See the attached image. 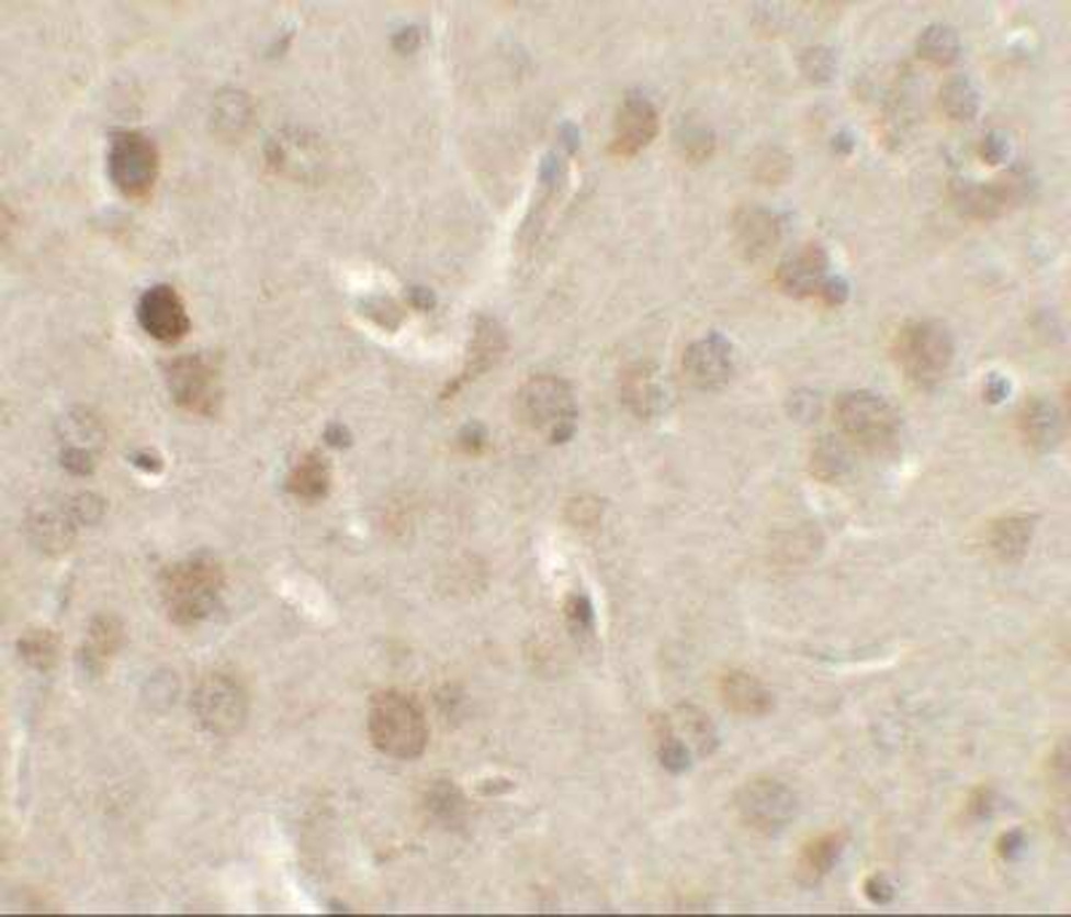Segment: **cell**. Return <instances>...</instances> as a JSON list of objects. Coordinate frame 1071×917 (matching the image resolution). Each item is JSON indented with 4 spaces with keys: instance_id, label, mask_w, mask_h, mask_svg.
Segmentation results:
<instances>
[{
    "instance_id": "10",
    "label": "cell",
    "mask_w": 1071,
    "mask_h": 917,
    "mask_svg": "<svg viewBox=\"0 0 1071 917\" xmlns=\"http://www.w3.org/2000/svg\"><path fill=\"white\" fill-rule=\"evenodd\" d=\"M1028 191V175L1021 169L1002 175L994 183L978 186V183H954L951 197L954 204L961 215L972 217V221H994L1004 215L1010 206H1015Z\"/></svg>"
},
{
    "instance_id": "34",
    "label": "cell",
    "mask_w": 1071,
    "mask_h": 917,
    "mask_svg": "<svg viewBox=\"0 0 1071 917\" xmlns=\"http://www.w3.org/2000/svg\"><path fill=\"white\" fill-rule=\"evenodd\" d=\"M600 513L602 505L598 500H589V496L568 502V521L574 526H595L600 521Z\"/></svg>"
},
{
    "instance_id": "36",
    "label": "cell",
    "mask_w": 1071,
    "mask_h": 917,
    "mask_svg": "<svg viewBox=\"0 0 1071 917\" xmlns=\"http://www.w3.org/2000/svg\"><path fill=\"white\" fill-rule=\"evenodd\" d=\"M565 615H568L571 625H574V628H579V630H589L595 623L593 604H589V601L584 596H576V593L568 601H565Z\"/></svg>"
},
{
    "instance_id": "4",
    "label": "cell",
    "mask_w": 1071,
    "mask_h": 917,
    "mask_svg": "<svg viewBox=\"0 0 1071 917\" xmlns=\"http://www.w3.org/2000/svg\"><path fill=\"white\" fill-rule=\"evenodd\" d=\"M517 416L531 433L565 443L576 433V400L557 376H533L517 392Z\"/></svg>"
},
{
    "instance_id": "41",
    "label": "cell",
    "mask_w": 1071,
    "mask_h": 917,
    "mask_svg": "<svg viewBox=\"0 0 1071 917\" xmlns=\"http://www.w3.org/2000/svg\"><path fill=\"white\" fill-rule=\"evenodd\" d=\"M485 429L480 427V424H469V427L461 429V435H459V446L464 448L466 454H480L485 448Z\"/></svg>"
},
{
    "instance_id": "25",
    "label": "cell",
    "mask_w": 1071,
    "mask_h": 917,
    "mask_svg": "<svg viewBox=\"0 0 1071 917\" xmlns=\"http://www.w3.org/2000/svg\"><path fill=\"white\" fill-rule=\"evenodd\" d=\"M673 719V716H669ZM673 725L678 727L680 733L689 735V743L697 749L699 757H710L718 749V730L715 725L710 722V716L704 712H699L697 706H680L678 708V722L673 719Z\"/></svg>"
},
{
    "instance_id": "27",
    "label": "cell",
    "mask_w": 1071,
    "mask_h": 917,
    "mask_svg": "<svg viewBox=\"0 0 1071 917\" xmlns=\"http://www.w3.org/2000/svg\"><path fill=\"white\" fill-rule=\"evenodd\" d=\"M675 145H678L680 156H684L686 161H704L713 156L715 137L704 124L689 121V124H684L678 132H675Z\"/></svg>"
},
{
    "instance_id": "18",
    "label": "cell",
    "mask_w": 1071,
    "mask_h": 917,
    "mask_svg": "<svg viewBox=\"0 0 1071 917\" xmlns=\"http://www.w3.org/2000/svg\"><path fill=\"white\" fill-rule=\"evenodd\" d=\"M1018 433L1028 448L1048 454L1061 443L1063 418L1050 400L1028 398L1018 411Z\"/></svg>"
},
{
    "instance_id": "7",
    "label": "cell",
    "mask_w": 1071,
    "mask_h": 917,
    "mask_svg": "<svg viewBox=\"0 0 1071 917\" xmlns=\"http://www.w3.org/2000/svg\"><path fill=\"white\" fill-rule=\"evenodd\" d=\"M734 805L740 821L766 837L780 835L799 810V799H796L793 789L785 786L777 779H766V775L747 781L736 792Z\"/></svg>"
},
{
    "instance_id": "22",
    "label": "cell",
    "mask_w": 1071,
    "mask_h": 917,
    "mask_svg": "<svg viewBox=\"0 0 1071 917\" xmlns=\"http://www.w3.org/2000/svg\"><path fill=\"white\" fill-rule=\"evenodd\" d=\"M288 491L303 502L325 500L327 491H330V465H327V459L319 451L303 454L292 465L288 476Z\"/></svg>"
},
{
    "instance_id": "35",
    "label": "cell",
    "mask_w": 1071,
    "mask_h": 917,
    "mask_svg": "<svg viewBox=\"0 0 1071 917\" xmlns=\"http://www.w3.org/2000/svg\"><path fill=\"white\" fill-rule=\"evenodd\" d=\"M994 807H996L994 789L981 786L970 794V799H967V816L976 818V821H983V818H989L991 813H994Z\"/></svg>"
},
{
    "instance_id": "29",
    "label": "cell",
    "mask_w": 1071,
    "mask_h": 917,
    "mask_svg": "<svg viewBox=\"0 0 1071 917\" xmlns=\"http://www.w3.org/2000/svg\"><path fill=\"white\" fill-rule=\"evenodd\" d=\"M121 639H124V634H121L119 619L115 617H97L94 623H91V630H89L87 652L91 655V658L105 660V658H111L115 649L121 647Z\"/></svg>"
},
{
    "instance_id": "43",
    "label": "cell",
    "mask_w": 1071,
    "mask_h": 917,
    "mask_svg": "<svg viewBox=\"0 0 1071 917\" xmlns=\"http://www.w3.org/2000/svg\"><path fill=\"white\" fill-rule=\"evenodd\" d=\"M985 400L989 403H1002L1004 398H1007V392H1010V381L1007 379H1002V376H989V381H985Z\"/></svg>"
},
{
    "instance_id": "17",
    "label": "cell",
    "mask_w": 1071,
    "mask_h": 917,
    "mask_svg": "<svg viewBox=\"0 0 1071 917\" xmlns=\"http://www.w3.org/2000/svg\"><path fill=\"white\" fill-rule=\"evenodd\" d=\"M718 695L729 712L740 716H766L775 708V695L747 671H726L718 682Z\"/></svg>"
},
{
    "instance_id": "33",
    "label": "cell",
    "mask_w": 1071,
    "mask_h": 917,
    "mask_svg": "<svg viewBox=\"0 0 1071 917\" xmlns=\"http://www.w3.org/2000/svg\"><path fill=\"white\" fill-rule=\"evenodd\" d=\"M801 70L809 81L814 83H825L831 81L833 72H836V57H833L831 48L825 46H814L807 48L801 57Z\"/></svg>"
},
{
    "instance_id": "38",
    "label": "cell",
    "mask_w": 1071,
    "mask_h": 917,
    "mask_svg": "<svg viewBox=\"0 0 1071 917\" xmlns=\"http://www.w3.org/2000/svg\"><path fill=\"white\" fill-rule=\"evenodd\" d=\"M63 465L76 476H89L94 470V459L87 448H65L63 451Z\"/></svg>"
},
{
    "instance_id": "19",
    "label": "cell",
    "mask_w": 1071,
    "mask_h": 917,
    "mask_svg": "<svg viewBox=\"0 0 1071 917\" xmlns=\"http://www.w3.org/2000/svg\"><path fill=\"white\" fill-rule=\"evenodd\" d=\"M665 387H662L659 376L654 366H632L622 376V403L635 413L638 418H654L665 409Z\"/></svg>"
},
{
    "instance_id": "42",
    "label": "cell",
    "mask_w": 1071,
    "mask_h": 917,
    "mask_svg": "<svg viewBox=\"0 0 1071 917\" xmlns=\"http://www.w3.org/2000/svg\"><path fill=\"white\" fill-rule=\"evenodd\" d=\"M1024 848H1026L1024 831H1007V835L1000 837V846H996L1002 859H1007V861L1018 859V856L1024 853Z\"/></svg>"
},
{
    "instance_id": "45",
    "label": "cell",
    "mask_w": 1071,
    "mask_h": 917,
    "mask_svg": "<svg viewBox=\"0 0 1071 917\" xmlns=\"http://www.w3.org/2000/svg\"><path fill=\"white\" fill-rule=\"evenodd\" d=\"M327 443H332V446H346V443H349V433L340 427H330L327 429Z\"/></svg>"
},
{
    "instance_id": "37",
    "label": "cell",
    "mask_w": 1071,
    "mask_h": 917,
    "mask_svg": "<svg viewBox=\"0 0 1071 917\" xmlns=\"http://www.w3.org/2000/svg\"><path fill=\"white\" fill-rule=\"evenodd\" d=\"M863 891H866L868 902L879 904V907H884V904H890L894 898V885L884 874H870L866 883H863Z\"/></svg>"
},
{
    "instance_id": "30",
    "label": "cell",
    "mask_w": 1071,
    "mask_h": 917,
    "mask_svg": "<svg viewBox=\"0 0 1071 917\" xmlns=\"http://www.w3.org/2000/svg\"><path fill=\"white\" fill-rule=\"evenodd\" d=\"M429 807L440 821L459 824L466 813V803L453 783H437L429 794Z\"/></svg>"
},
{
    "instance_id": "12",
    "label": "cell",
    "mask_w": 1071,
    "mask_h": 917,
    "mask_svg": "<svg viewBox=\"0 0 1071 917\" xmlns=\"http://www.w3.org/2000/svg\"><path fill=\"white\" fill-rule=\"evenodd\" d=\"M684 376L694 390L713 392L729 384L734 373V355L732 344L721 336V333H710V336L694 342L684 351Z\"/></svg>"
},
{
    "instance_id": "14",
    "label": "cell",
    "mask_w": 1071,
    "mask_h": 917,
    "mask_svg": "<svg viewBox=\"0 0 1071 917\" xmlns=\"http://www.w3.org/2000/svg\"><path fill=\"white\" fill-rule=\"evenodd\" d=\"M827 279V253L818 242L803 245L777 269V284L793 299H818Z\"/></svg>"
},
{
    "instance_id": "5",
    "label": "cell",
    "mask_w": 1071,
    "mask_h": 917,
    "mask_svg": "<svg viewBox=\"0 0 1071 917\" xmlns=\"http://www.w3.org/2000/svg\"><path fill=\"white\" fill-rule=\"evenodd\" d=\"M161 156L143 132H119L108 150V175L115 191L129 202H148L156 191Z\"/></svg>"
},
{
    "instance_id": "28",
    "label": "cell",
    "mask_w": 1071,
    "mask_h": 917,
    "mask_svg": "<svg viewBox=\"0 0 1071 917\" xmlns=\"http://www.w3.org/2000/svg\"><path fill=\"white\" fill-rule=\"evenodd\" d=\"M844 470H847V454H844V448L833 440L818 443V448L812 451V476H818L825 483H833L836 478L844 476Z\"/></svg>"
},
{
    "instance_id": "6",
    "label": "cell",
    "mask_w": 1071,
    "mask_h": 917,
    "mask_svg": "<svg viewBox=\"0 0 1071 917\" xmlns=\"http://www.w3.org/2000/svg\"><path fill=\"white\" fill-rule=\"evenodd\" d=\"M836 424L855 446L870 454L890 451L900 435L898 413L873 392L842 394L836 400Z\"/></svg>"
},
{
    "instance_id": "20",
    "label": "cell",
    "mask_w": 1071,
    "mask_h": 917,
    "mask_svg": "<svg viewBox=\"0 0 1071 917\" xmlns=\"http://www.w3.org/2000/svg\"><path fill=\"white\" fill-rule=\"evenodd\" d=\"M844 848H847V831H825V835L814 837L803 846L799 856V880L803 885H818L833 866L842 859Z\"/></svg>"
},
{
    "instance_id": "31",
    "label": "cell",
    "mask_w": 1071,
    "mask_h": 917,
    "mask_svg": "<svg viewBox=\"0 0 1071 917\" xmlns=\"http://www.w3.org/2000/svg\"><path fill=\"white\" fill-rule=\"evenodd\" d=\"M753 175L758 183H782L790 175V156L780 148H764L753 161Z\"/></svg>"
},
{
    "instance_id": "26",
    "label": "cell",
    "mask_w": 1071,
    "mask_h": 917,
    "mask_svg": "<svg viewBox=\"0 0 1071 917\" xmlns=\"http://www.w3.org/2000/svg\"><path fill=\"white\" fill-rule=\"evenodd\" d=\"M937 102H940V111L951 121H959V124L972 121L978 113V92L967 78H951V81H946Z\"/></svg>"
},
{
    "instance_id": "13",
    "label": "cell",
    "mask_w": 1071,
    "mask_h": 917,
    "mask_svg": "<svg viewBox=\"0 0 1071 917\" xmlns=\"http://www.w3.org/2000/svg\"><path fill=\"white\" fill-rule=\"evenodd\" d=\"M656 135H659V113L651 105L649 97L635 92L627 94L619 105L617 119H613L611 154L619 159H632L643 148H649Z\"/></svg>"
},
{
    "instance_id": "40",
    "label": "cell",
    "mask_w": 1071,
    "mask_h": 917,
    "mask_svg": "<svg viewBox=\"0 0 1071 917\" xmlns=\"http://www.w3.org/2000/svg\"><path fill=\"white\" fill-rule=\"evenodd\" d=\"M981 156H983V161L1000 164L1004 156H1007V139H1004L1002 135H996V132L985 135L983 143H981Z\"/></svg>"
},
{
    "instance_id": "32",
    "label": "cell",
    "mask_w": 1071,
    "mask_h": 917,
    "mask_svg": "<svg viewBox=\"0 0 1071 917\" xmlns=\"http://www.w3.org/2000/svg\"><path fill=\"white\" fill-rule=\"evenodd\" d=\"M20 652L24 660L38 668H48L57 658V639L48 630H33L20 641Z\"/></svg>"
},
{
    "instance_id": "39",
    "label": "cell",
    "mask_w": 1071,
    "mask_h": 917,
    "mask_svg": "<svg viewBox=\"0 0 1071 917\" xmlns=\"http://www.w3.org/2000/svg\"><path fill=\"white\" fill-rule=\"evenodd\" d=\"M849 299V288H847V282L844 279H827V282L823 284V290H820V295H818V301H823L825 306H842V303H847Z\"/></svg>"
},
{
    "instance_id": "15",
    "label": "cell",
    "mask_w": 1071,
    "mask_h": 917,
    "mask_svg": "<svg viewBox=\"0 0 1071 917\" xmlns=\"http://www.w3.org/2000/svg\"><path fill=\"white\" fill-rule=\"evenodd\" d=\"M734 242L747 260H758L777 247L782 236L780 217L764 206H740L732 215Z\"/></svg>"
},
{
    "instance_id": "24",
    "label": "cell",
    "mask_w": 1071,
    "mask_h": 917,
    "mask_svg": "<svg viewBox=\"0 0 1071 917\" xmlns=\"http://www.w3.org/2000/svg\"><path fill=\"white\" fill-rule=\"evenodd\" d=\"M918 57L927 59L935 68H948L959 59V38L946 24H929L916 41Z\"/></svg>"
},
{
    "instance_id": "21",
    "label": "cell",
    "mask_w": 1071,
    "mask_h": 917,
    "mask_svg": "<svg viewBox=\"0 0 1071 917\" xmlns=\"http://www.w3.org/2000/svg\"><path fill=\"white\" fill-rule=\"evenodd\" d=\"M1031 534L1034 518H1028V515H1007V518H1000L991 524L989 550L1002 563H1018L1026 556L1028 545H1031Z\"/></svg>"
},
{
    "instance_id": "44",
    "label": "cell",
    "mask_w": 1071,
    "mask_h": 917,
    "mask_svg": "<svg viewBox=\"0 0 1071 917\" xmlns=\"http://www.w3.org/2000/svg\"><path fill=\"white\" fill-rule=\"evenodd\" d=\"M132 461H134V465H137V467H143V470H154V472L161 470V459H158L156 454H148V451H145V454H137V457H134Z\"/></svg>"
},
{
    "instance_id": "1",
    "label": "cell",
    "mask_w": 1071,
    "mask_h": 917,
    "mask_svg": "<svg viewBox=\"0 0 1071 917\" xmlns=\"http://www.w3.org/2000/svg\"><path fill=\"white\" fill-rule=\"evenodd\" d=\"M368 733L381 754L410 762L426 751L429 725L424 708L407 692L383 690L373 695L368 714Z\"/></svg>"
},
{
    "instance_id": "16",
    "label": "cell",
    "mask_w": 1071,
    "mask_h": 917,
    "mask_svg": "<svg viewBox=\"0 0 1071 917\" xmlns=\"http://www.w3.org/2000/svg\"><path fill=\"white\" fill-rule=\"evenodd\" d=\"M507 351V336L498 327L496 320L491 317H480L477 325H474L472 333V344H469V355H466V366L461 370V376L455 379L453 387H448V392L442 398H453V392L459 387H464L466 381H474L477 376H483L485 370H491Z\"/></svg>"
},
{
    "instance_id": "11",
    "label": "cell",
    "mask_w": 1071,
    "mask_h": 917,
    "mask_svg": "<svg viewBox=\"0 0 1071 917\" xmlns=\"http://www.w3.org/2000/svg\"><path fill=\"white\" fill-rule=\"evenodd\" d=\"M137 322L150 338L161 344H178L191 331L185 301L172 284H154L137 303Z\"/></svg>"
},
{
    "instance_id": "23",
    "label": "cell",
    "mask_w": 1071,
    "mask_h": 917,
    "mask_svg": "<svg viewBox=\"0 0 1071 917\" xmlns=\"http://www.w3.org/2000/svg\"><path fill=\"white\" fill-rule=\"evenodd\" d=\"M654 740H656V757H659L662 768L675 775L686 773V770L691 768L689 743L684 740V735L675 730L669 716H654Z\"/></svg>"
},
{
    "instance_id": "2",
    "label": "cell",
    "mask_w": 1071,
    "mask_h": 917,
    "mask_svg": "<svg viewBox=\"0 0 1071 917\" xmlns=\"http://www.w3.org/2000/svg\"><path fill=\"white\" fill-rule=\"evenodd\" d=\"M225 585L223 567L212 558H188L172 563L161 577V596L169 617L178 625H199L215 615Z\"/></svg>"
},
{
    "instance_id": "9",
    "label": "cell",
    "mask_w": 1071,
    "mask_h": 917,
    "mask_svg": "<svg viewBox=\"0 0 1071 917\" xmlns=\"http://www.w3.org/2000/svg\"><path fill=\"white\" fill-rule=\"evenodd\" d=\"M167 387L182 411L196 416H215L221 409V370L204 355L178 357L167 368Z\"/></svg>"
},
{
    "instance_id": "3",
    "label": "cell",
    "mask_w": 1071,
    "mask_h": 917,
    "mask_svg": "<svg viewBox=\"0 0 1071 917\" xmlns=\"http://www.w3.org/2000/svg\"><path fill=\"white\" fill-rule=\"evenodd\" d=\"M892 355L911 384L933 390L946 379L954 362L951 331L935 320L905 322L894 336Z\"/></svg>"
},
{
    "instance_id": "8",
    "label": "cell",
    "mask_w": 1071,
    "mask_h": 917,
    "mask_svg": "<svg viewBox=\"0 0 1071 917\" xmlns=\"http://www.w3.org/2000/svg\"><path fill=\"white\" fill-rule=\"evenodd\" d=\"M193 712H196L201 727L212 735L239 733L249 712L247 690L241 687L239 679L228 676V673H210L201 679L193 692Z\"/></svg>"
}]
</instances>
